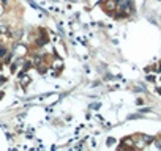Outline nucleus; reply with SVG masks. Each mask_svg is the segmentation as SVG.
I'll list each match as a JSON object with an SVG mask.
<instances>
[{
    "label": "nucleus",
    "mask_w": 161,
    "mask_h": 151,
    "mask_svg": "<svg viewBox=\"0 0 161 151\" xmlns=\"http://www.w3.org/2000/svg\"><path fill=\"white\" fill-rule=\"evenodd\" d=\"M3 11H5V8H3V3H0V16L3 14Z\"/></svg>",
    "instance_id": "9"
},
{
    "label": "nucleus",
    "mask_w": 161,
    "mask_h": 151,
    "mask_svg": "<svg viewBox=\"0 0 161 151\" xmlns=\"http://www.w3.org/2000/svg\"><path fill=\"white\" fill-rule=\"evenodd\" d=\"M117 0H106V3H104L103 5V8L104 10H106V11H111V13H112L115 8H117Z\"/></svg>",
    "instance_id": "1"
},
{
    "label": "nucleus",
    "mask_w": 161,
    "mask_h": 151,
    "mask_svg": "<svg viewBox=\"0 0 161 151\" xmlns=\"http://www.w3.org/2000/svg\"><path fill=\"white\" fill-rule=\"evenodd\" d=\"M150 69H153L155 72H161V63H159V61L153 63V65H152V68H147V71H150Z\"/></svg>",
    "instance_id": "4"
},
{
    "label": "nucleus",
    "mask_w": 161,
    "mask_h": 151,
    "mask_svg": "<svg viewBox=\"0 0 161 151\" xmlns=\"http://www.w3.org/2000/svg\"><path fill=\"white\" fill-rule=\"evenodd\" d=\"M47 36H38L37 39H35V44H37L38 47H41V46H46L47 44Z\"/></svg>",
    "instance_id": "2"
},
{
    "label": "nucleus",
    "mask_w": 161,
    "mask_h": 151,
    "mask_svg": "<svg viewBox=\"0 0 161 151\" xmlns=\"http://www.w3.org/2000/svg\"><path fill=\"white\" fill-rule=\"evenodd\" d=\"M0 2H2V3H3V5H5V3H6V0H0Z\"/></svg>",
    "instance_id": "10"
},
{
    "label": "nucleus",
    "mask_w": 161,
    "mask_h": 151,
    "mask_svg": "<svg viewBox=\"0 0 161 151\" xmlns=\"http://www.w3.org/2000/svg\"><path fill=\"white\" fill-rule=\"evenodd\" d=\"M153 143H155V146H156L158 149H161V137H159V139H156V140L153 142Z\"/></svg>",
    "instance_id": "7"
},
{
    "label": "nucleus",
    "mask_w": 161,
    "mask_h": 151,
    "mask_svg": "<svg viewBox=\"0 0 161 151\" xmlns=\"http://www.w3.org/2000/svg\"><path fill=\"white\" fill-rule=\"evenodd\" d=\"M10 55V51H8V47L6 46H0V58L2 60H5L6 57Z\"/></svg>",
    "instance_id": "3"
},
{
    "label": "nucleus",
    "mask_w": 161,
    "mask_h": 151,
    "mask_svg": "<svg viewBox=\"0 0 161 151\" xmlns=\"http://www.w3.org/2000/svg\"><path fill=\"white\" fill-rule=\"evenodd\" d=\"M19 77H22V79H21V87H25L30 82V76H25V77H24V74H21Z\"/></svg>",
    "instance_id": "5"
},
{
    "label": "nucleus",
    "mask_w": 161,
    "mask_h": 151,
    "mask_svg": "<svg viewBox=\"0 0 161 151\" xmlns=\"http://www.w3.org/2000/svg\"><path fill=\"white\" fill-rule=\"evenodd\" d=\"M37 69H38V72H46V71H47V66L44 65V61H43L41 65H38V66H37Z\"/></svg>",
    "instance_id": "6"
},
{
    "label": "nucleus",
    "mask_w": 161,
    "mask_h": 151,
    "mask_svg": "<svg viewBox=\"0 0 161 151\" xmlns=\"http://www.w3.org/2000/svg\"><path fill=\"white\" fill-rule=\"evenodd\" d=\"M147 80H149V82H155V77H153V74H149V76H147Z\"/></svg>",
    "instance_id": "8"
}]
</instances>
